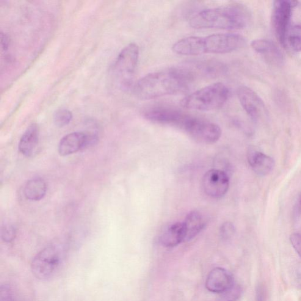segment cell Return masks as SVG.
Instances as JSON below:
<instances>
[{"mask_svg": "<svg viewBox=\"0 0 301 301\" xmlns=\"http://www.w3.org/2000/svg\"><path fill=\"white\" fill-rule=\"evenodd\" d=\"M65 259L64 251L60 246L51 245L44 248L33 258L32 274L41 281L50 280L62 269Z\"/></svg>", "mask_w": 301, "mask_h": 301, "instance_id": "cell-5", "label": "cell"}, {"mask_svg": "<svg viewBox=\"0 0 301 301\" xmlns=\"http://www.w3.org/2000/svg\"><path fill=\"white\" fill-rule=\"evenodd\" d=\"M178 67L193 82L197 79H215L224 76L228 71L224 63L211 59L187 61Z\"/></svg>", "mask_w": 301, "mask_h": 301, "instance_id": "cell-6", "label": "cell"}, {"mask_svg": "<svg viewBox=\"0 0 301 301\" xmlns=\"http://www.w3.org/2000/svg\"><path fill=\"white\" fill-rule=\"evenodd\" d=\"M39 128L36 124H32L24 132L19 142L18 149L26 157L32 156L38 147Z\"/></svg>", "mask_w": 301, "mask_h": 301, "instance_id": "cell-17", "label": "cell"}, {"mask_svg": "<svg viewBox=\"0 0 301 301\" xmlns=\"http://www.w3.org/2000/svg\"><path fill=\"white\" fill-rule=\"evenodd\" d=\"M298 4L297 1L280 0L273 2L272 22L276 36L280 43L286 46V37L289 29L292 10Z\"/></svg>", "mask_w": 301, "mask_h": 301, "instance_id": "cell-8", "label": "cell"}, {"mask_svg": "<svg viewBox=\"0 0 301 301\" xmlns=\"http://www.w3.org/2000/svg\"><path fill=\"white\" fill-rule=\"evenodd\" d=\"M139 58V47L134 43L129 44L118 55L115 63V69L123 77L124 87L131 86V77L136 69Z\"/></svg>", "mask_w": 301, "mask_h": 301, "instance_id": "cell-9", "label": "cell"}, {"mask_svg": "<svg viewBox=\"0 0 301 301\" xmlns=\"http://www.w3.org/2000/svg\"><path fill=\"white\" fill-rule=\"evenodd\" d=\"M251 47L254 51L260 54L270 64H283L284 62L283 54L272 41L265 39L255 40L251 43Z\"/></svg>", "mask_w": 301, "mask_h": 301, "instance_id": "cell-15", "label": "cell"}, {"mask_svg": "<svg viewBox=\"0 0 301 301\" xmlns=\"http://www.w3.org/2000/svg\"><path fill=\"white\" fill-rule=\"evenodd\" d=\"M237 96L243 109L253 121H258L267 114L264 102L255 91L247 86H240Z\"/></svg>", "mask_w": 301, "mask_h": 301, "instance_id": "cell-10", "label": "cell"}, {"mask_svg": "<svg viewBox=\"0 0 301 301\" xmlns=\"http://www.w3.org/2000/svg\"><path fill=\"white\" fill-rule=\"evenodd\" d=\"M230 91L225 84L216 82L201 88L184 97L181 106L188 110L210 111L221 109L230 97Z\"/></svg>", "mask_w": 301, "mask_h": 301, "instance_id": "cell-4", "label": "cell"}, {"mask_svg": "<svg viewBox=\"0 0 301 301\" xmlns=\"http://www.w3.org/2000/svg\"><path fill=\"white\" fill-rule=\"evenodd\" d=\"M179 127L193 139L204 143H216L222 134V129L217 124L187 114Z\"/></svg>", "mask_w": 301, "mask_h": 301, "instance_id": "cell-7", "label": "cell"}, {"mask_svg": "<svg viewBox=\"0 0 301 301\" xmlns=\"http://www.w3.org/2000/svg\"><path fill=\"white\" fill-rule=\"evenodd\" d=\"M286 45L294 52L301 51V25L289 27L286 37Z\"/></svg>", "mask_w": 301, "mask_h": 301, "instance_id": "cell-21", "label": "cell"}, {"mask_svg": "<svg viewBox=\"0 0 301 301\" xmlns=\"http://www.w3.org/2000/svg\"><path fill=\"white\" fill-rule=\"evenodd\" d=\"M192 81L178 67L154 72L134 85V95L143 100L177 95L189 90Z\"/></svg>", "mask_w": 301, "mask_h": 301, "instance_id": "cell-1", "label": "cell"}, {"mask_svg": "<svg viewBox=\"0 0 301 301\" xmlns=\"http://www.w3.org/2000/svg\"><path fill=\"white\" fill-rule=\"evenodd\" d=\"M234 278L230 272L222 268H215L209 273L206 286L209 291L223 293L234 286Z\"/></svg>", "mask_w": 301, "mask_h": 301, "instance_id": "cell-13", "label": "cell"}, {"mask_svg": "<svg viewBox=\"0 0 301 301\" xmlns=\"http://www.w3.org/2000/svg\"><path fill=\"white\" fill-rule=\"evenodd\" d=\"M186 114L180 110L169 106H157L145 110L143 116L152 122L170 124L179 127Z\"/></svg>", "mask_w": 301, "mask_h": 301, "instance_id": "cell-12", "label": "cell"}, {"mask_svg": "<svg viewBox=\"0 0 301 301\" xmlns=\"http://www.w3.org/2000/svg\"><path fill=\"white\" fill-rule=\"evenodd\" d=\"M47 185L41 178H34L27 182L24 187V194L27 200L37 201L43 199L46 194Z\"/></svg>", "mask_w": 301, "mask_h": 301, "instance_id": "cell-20", "label": "cell"}, {"mask_svg": "<svg viewBox=\"0 0 301 301\" xmlns=\"http://www.w3.org/2000/svg\"><path fill=\"white\" fill-rule=\"evenodd\" d=\"M16 230L13 226L5 225L1 228V238L5 242H11L15 239Z\"/></svg>", "mask_w": 301, "mask_h": 301, "instance_id": "cell-24", "label": "cell"}, {"mask_svg": "<svg viewBox=\"0 0 301 301\" xmlns=\"http://www.w3.org/2000/svg\"><path fill=\"white\" fill-rule=\"evenodd\" d=\"M0 301H17L11 287L7 284L0 286Z\"/></svg>", "mask_w": 301, "mask_h": 301, "instance_id": "cell-23", "label": "cell"}, {"mask_svg": "<svg viewBox=\"0 0 301 301\" xmlns=\"http://www.w3.org/2000/svg\"><path fill=\"white\" fill-rule=\"evenodd\" d=\"M250 18L247 7L233 4L202 11L190 19V25L196 29L240 30L247 26Z\"/></svg>", "mask_w": 301, "mask_h": 301, "instance_id": "cell-3", "label": "cell"}, {"mask_svg": "<svg viewBox=\"0 0 301 301\" xmlns=\"http://www.w3.org/2000/svg\"><path fill=\"white\" fill-rule=\"evenodd\" d=\"M73 118V114L70 110L61 109L55 112L54 122L57 127H63L68 125L71 122Z\"/></svg>", "mask_w": 301, "mask_h": 301, "instance_id": "cell-22", "label": "cell"}, {"mask_svg": "<svg viewBox=\"0 0 301 301\" xmlns=\"http://www.w3.org/2000/svg\"><path fill=\"white\" fill-rule=\"evenodd\" d=\"M246 40L237 34H217L206 37H189L176 42L173 51L182 56H199L205 54H225L245 46Z\"/></svg>", "mask_w": 301, "mask_h": 301, "instance_id": "cell-2", "label": "cell"}, {"mask_svg": "<svg viewBox=\"0 0 301 301\" xmlns=\"http://www.w3.org/2000/svg\"><path fill=\"white\" fill-rule=\"evenodd\" d=\"M186 230L184 222L171 225L161 237V244L166 247H174L186 241Z\"/></svg>", "mask_w": 301, "mask_h": 301, "instance_id": "cell-18", "label": "cell"}, {"mask_svg": "<svg viewBox=\"0 0 301 301\" xmlns=\"http://www.w3.org/2000/svg\"><path fill=\"white\" fill-rule=\"evenodd\" d=\"M290 241H291L292 247L298 255L301 258V235L299 234H293L290 236Z\"/></svg>", "mask_w": 301, "mask_h": 301, "instance_id": "cell-26", "label": "cell"}, {"mask_svg": "<svg viewBox=\"0 0 301 301\" xmlns=\"http://www.w3.org/2000/svg\"><path fill=\"white\" fill-rule=\"evenodd\" d=\"M235 233V227L233 223L226 222L223 223L220 229L221 236L224 239L230 238Z\"/></svg>", "mask_w": 301, "mask_h": 301, "instance_id": "cell-25", "label": "cell"}, {"mask_svg": "<svg viewBox=\"0 0 301 301\" xmlns=\"http://www.w3.org/2000/svg\"><path fill=\"white\" fill-rule=\"evenodd\" d=\"M89 144L87 134L83 132H72L61 140L59 145V154L62 156H67L77 153Z\"/></svg>", "mask_w": 301, "mask_h": 301, "instance_id": "cell-14", "label": "cell"}, {"mask_svg": "<svg viewBox=\"0 0 301 301\" xmlns=\"http://www.w3.org/2000/svg\"><path fill=\"white\" fill-rule=\"evenodd\" d=\"M186 226V241L194 238L205 227L206 222L203 215L197 211L190 212L183 222Z\"/></svg>", "mask_w": 301, "mask_h": 301, "instance_id": "cell-19", "label": "cell"}, {"mask_svg": "<svg viewBox=\"0 0 301 301\" xmlns=\"http://www.w3.org/2000/svg\"><path fill=\"white\" fill-rule=\"evenodd\" d=\"M204 191L212 198H220L228 192L230 178L222 170L212 169L207 171L203 179Z\"/></svg>", "mask_w": 301, "mask_h": 301, "instance_id": "cell-11", "label": "cell"}, {"mask_svg": "<svg viewBox=\"0 0 301 301\" xmlns=\"http://www.w3.org/2000/svg\"><path fill=\"white\" fill-rule=\"evenodd\" d=\"M248 161L250 166L259 176L269 175L275 166L274 160L262 152L250 148L248 151Z\"/></svg>", "mask_w": 301, "mask_h": 301, "instance_id": "cell-16", "label": "cell"}]
</instances>
